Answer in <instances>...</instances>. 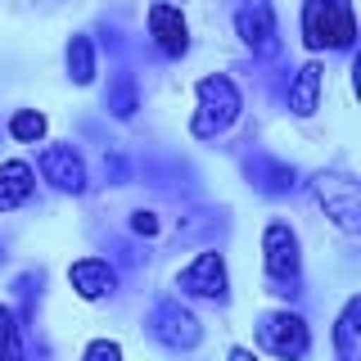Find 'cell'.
<instances>
[{
	"instance_id": "cell-1",
	"label": "cell",
	"mask_w": 361,
	"mask_h": 361,
	"mask_svg": "<svg viewBox=\"0 0 361 361\" xmlns=\"http://www.w3.org/2000/svg\"><path fill=\"white\" fill-rule=\"evenodd\" d=\"M244 118V90L231 73H208L195 82V113H190V135L195 140H221L240 127Z\"/></svg>"
},
{
	"instance_id": "cell-2",
	"label": "cell",
	"mask_w": 361,
	"mask_h": 361,
	"mask_svg": "<svg viewBox=\"0 0 361 361\" xmlns=\"http://www.w3.org/2000/svg\"><path fill=\"white\" fill-rule=\"evenodd\" d=\"M262 276H267V289L285 307L302 298V240L285 217H271L262 226Z\"/></svg>"
},
{
	"instance_id": "cell-3",
	"label": "cell",
	"mask_w": 361,
	"mask_h": 361,
	"mask_svg": "<svg viewBox=\"0 0 361 361\" xmlns=\"http://www.w3.org/2000/svg\"><path fill=\"white\" fill-rule=\"evenodd\" d=\"M298 32H302V45L312 54H353L357 50L353 0H302Z\"/></svg>"
},
{
	"instance_id": "cell-4",
	"label": "cell",
	"mask_w": 361,
	"mask_h": 361,
	"mask_svg": "<svg viewBox=\"0 0 361 361\" xmlns=\"http://www.w3.org/2000/svg\"><path fill=\"white\" fill-rule=\"evenodd\" d=\"M176 293L185 302H208V307H226L231 302V267H226V253L217 244L199 248L185 267L176 271Z\"/></svg>"
},
{
	"instance_id": "cell-5",
	"label": "cell",
	"mask_w": 361,
	"mask_h": 361,
	"mask_svg": "<svg viewBox=\"0 0 361 361\" xmlns=\"http://www.w3.org/2000/svg\"><path fill=\"white\" fill-rule=\"evenodd\" d=\"M257 348L276 361H307L312 357V325L298 307H271L257 316Z\"/></svg>"
},
{
	"instance_id": "cell-6",
	"label": "cell",
	"mask_w": 361,
	"mask_h": 361,
	"mask_svg": "<svg viewBox=\"0 0 361 361\" xmlns=\"http://www.w3.org/2000/svg\"><path fill=\"white\" fill-rule=\"evenodd\" d=\"M145 334L154 338L163 353H195L203 343V321L195 316L185 298H158L145 312Z\"/></svg>"
},
{
	"instance_id": "cell-7",
	"label": "cell",
	"mask_w": 361,
	"mask_h": 361,
	"mask_svg": "<svg viewBox=\"0 0 361 361\" xmlns=\"http://www.w3.org/2000/svg\"><path fill=\"white\" fill-rule=\"evenodd\" d=\"M37 176L54 190V195L82 199L90 190V163L73 140H45L41 154H37Z\"/></svg>"
},
{
	"instance_id": "cell-8",
	"label": "cell",
	"mask_w": 361,
	"mask_h": 361,
	"mask_svg": "<svg viewBox=\"0 0 361 361\" xmlns=\"http://www.w3.org/2000/svg\"><path fill=\"white\" fill-rule=\"evenodd\" d=\"M307 195L312 203L330 217L343 235H357L361 231V208H357V176L353 172H338V167H330V172H316L307 180Z\"/></svg>"
},
{
	"instance_id": "cell-9",
	"label": "cell",
	"mask_w": 361,
	"mask_h": 361,
	"mask_svg": "<svg viewBox=\"0 0 361 361\" xmlns=\"http://www.w3.org/2000/svg\"><path fill=\"white\" fill-rule=\"evenodd\" d=\"M231 27L253 59H276L280 54V18L271 0H240L231 14Z\"/></svg>"
},
{
	"instance_id": "cell-10",
	"label": "cell",
	"mask_w": 361,
	"mask_h": 361,
	"mask_svg": "<svg viewBox=\"0 0 361 361\" xmlns=\"http://www.w3.org/2000/svg\"><path fill=\"white\" fill-rule=\"evenodd\" d=\"M145 32H149V45L158 59L176 63L190 54V23L180 14V5H167V0H154L145 9Z\"/></svg>"
},
{
	"instance_id": "cell-11",
	"label": "cell",
	"mask_w": 361,
	"mask_h": 361,
	"mask_svg": "<svg viewBox=\"0 0 361 361\" xmlns=\"http://www.w3.org/2000/svg\"><path fill=\"white\" fill-rule=\"evenodd\" d=\"M240 167H244V180L257 190V195H267V199H289L293 190L302 185L298 167L285 163V158H276V154H267V149H248L240 158Z\"/></svg>"
},
{
	"instance_id": "cell-12",
	"label": "cell",
	"mask_w": 361,
	"mask_h": 361,
	"mask_svg": "<svg viewBox=\"0 0 361 361\" xmlns=\"http://www.w3.org/2000/svg\"><path fill=\"white\" fill-rule=\"evenodd\" d=\"M68 285H73V293L82 302H109V298H118V289H122V271L113 267L109 257L86 253L68 267Z\"/></svg>"
},
{
	"instance_id": "cell-13",
	"label": "cell",
	"mask_w": 361,
	"mask_h": 361,
	"mask_svg": "<svg viewBox=\"0 0 361 361\" xmlns=\"http://www.w3.org/2000/svg\"><path fill=\"white\" fill-rule=\"evenodd\" d=\"M135 172H140V180L149 190H158V195H195V185H199L195 167L176 154H145L140 163H135Z\"/></svg>"
},
{
	"instance_id": "cell-14",
	"label": "cell",
	"mask_w": 361,
	"mask_h": 361,
	"mask_svg": "<svg viewBox=\"0 0 361 361\" xmlns=\"http://www.w3.org/2000/svg\"><path fill=\"white\" fill-rule=\"evenodd\" d=\"M321 90H325V68H321V59L298 63L285 77V109L293 113V118H312V113L321 109Z\"/></svg>"
},
{
	"instance_id": "cell-15",
	"label": "cell",
	"mask_w": 361,
	"mask_h": 361,
	"mask_svg": "<svg viewBox=\"0 0 361 361\" xmlns=\"http://www.w3.org/2000/svg\"><path fill=\"white\" fill-rule=\"evenodd\" d=\"M37 199V167L27 158H0V217Z\"/></svg>"
},
{
	"instance_id": "cell-16",
	"label": "cell",
	"mask_w": 361,
	"mask_h": 361,
	"mask_svg": "<svg viewBox=\"0 0 361 361\" xmlns=\"http://www.w3.org/2000/svg\"><path fill=\"white\" fill-rule=\"evenodd\" d=\"M99 104H104V113H109L113 122H131L135 113H140V104H145L140 77H135L127 63H118L109 73V86H104V99H99Z\"/></svg>"
},
{
	"instance_id": "cell-17",
	"label": "cell",
	"mask_w": 361,
	"mask_h": 361,
	"mask_svg": "<svg viewBox=\"0 0 361 361\" xmlns=\"http://www.w3.org/2000/svg\"><path fill=\"white\" fill-rule=\"evenodd\" d=\"M226 226H231V212L226 208H190L185 217L176 221V240L208 248V244H217L226 235Z\"/></svg>"
},
{
	"instance_id": "cell-18",
	"label": "cell",
	"mask_w": 361,
	"mask_h": 361,
	"mask_svg": "<svg viewBox=\"0 0 361 361\" xmlns=\"http://www.w3.org/2000/svg\"><path fill=\"white\" fill-rule=\"evenodd\" d=\"M41 293H45V271L32 267V271H18L14 285H9V307H14L18 325L32 334V325H37V307H41Z\"/></svg>"
},
{
	"instance_id": "cell-19",
	"label": "cell",
	"mask_w": 361,
	"mask_h": 361,
	"mask_svg": "<svg viewBox=\"0 0 361 361\" xmlns=\"http://www.w3.org/2000/svg\"><path fill=\"white\" fill-rule=\"evenodd\" d=\"M63 68H68V82L73 86H95L99 77V50L90 41V32H73L63 45Z\"/></svg>"
},
{
	"instance_id": "cell-20",
	"label": "cell",
	"mask_w": 361,
	"mask_h": 361,
	"mask_svg": "<svg viewBox=\"0 0 361 361\" xmlns=\"http://www.w3.org/2000/svg\"><path fill=\"white\" fill-rule=\"evenodd\" d=\"M334 357L338 361H361V298L357 293L334 316Z\"/></svg>"
},
{
	"instance_id": "cell-21",
	"label": "cell",
	"mask_w": 361,
	"mask_h": 361,
	"mask_svg": "<svg viewBox=\"0 0 361 361\" xmlns=\"http://www.w3.org/2000/svg\"><path fill=\"white\" fill-rule=\"evenodd\" d=\"M5 135L18 145H45V135H50V118H45L41 109H14L5 118Z\"/></svg>"
},
{
	"instance_id": "cell-22",
	"label": "cell",
	"mask_w": 361,
	"mask_h": 361,
	"mask_svg": "<svg viewBox=\"0 0 361 361\" xmlns=\"http://www.w3.org/2000/svg\"><path fill=\"white\" fill-rule=\"evenodd\" d=\"M0 361H27V330L9 302H0Z\"/></svg>"
},
{
	"instance_id": "cell-23",
	"label": "cell",
	"mask_w": 361,
	"mask_h": 361,
	"mask_svg": "<svg viewBox=\"0 0 361 361\" xmlns=\"http://www.w3.org/2000/svg\"><path fill=\"white\" fill-rule=\"evenodd\" d=\"M109 262L118 271H140L149 262V253H145L135 240H127V235H109Z\"/></svg>"
},
{
	"instance_id": "cell-24",
	"label": "cell",
	"mask_w": 361,
	"mask_h": 361,
	"mask_svg": "<svg viewBox=\"0 0 361 361\" xmlns=\"http://www.w3.org/2000/svg\"><path fill=\"white\" fill-rule=\"evenodd\" d=\"M99 167H104L109 185H131V180H135V163L118 149V145H104V163H99Z\"/></svg>"
},
{
	"instance_id": "cell-25",
	"label": "cell",
	"mask_w": 361,
	"mask_h": 361,
	"mask_svg": "<svg viewBox=\"0 0 361 361\" xmlns=\"http://www.w3.org/2000/svg\"><path fill=\"white\" fill-rule=\"evenodd\" d=\"M90 41H95V50H109L113 59H122V54H127V32H122L113 18H99L95 32H90Z\"/></svg>"
},
{
	"instance_id": "cell-26",
	"label": "cell",
	"mask_w": 361,
	"mask_h": 361,
	"mask_svg": "<svg viewBox=\"0 0 361 361\" xmlns=\"http://www.w3.org/2000/svg\"><path fill=\"white\" fill-rule=\"evenodd\" d=\"M127 231H131V240H158V235H163V221H158V212H149V208H135L127 217Z\"/></svg>"
},
{
	"instance_id": "cell-27",
	"label": "cell",
	"mask_w": 361,
	"mask_h": 361,
	"mask_svg": "<svg viewBox=\"0 0 361 361\" xmlns=\"http://www.w3.org/2000/svg\"><path fill=\"white\" fill-rule=\"evenodd\" d=\"M77 361H127V348H122L118 338H90Z\"/></svg>"
},
{
	"instance_id": "cell-28",
	"label": "cell",
	"mask_w": 361,
	"mask_h": 361,
	"mask_svg": "<svg viewBox=\"0 0 361 361\" xmlns=\"http://www.w3.org/2000/svg\"><path fill=\"white\" fill-rule=\"evenodd\" d=\"M226 361H262V357H257V353H253V348H244V343H235V348H231V353H226Z\"/></svg>"
},
{
	"instance_id": "cell-29",
	"label": "cell",
	"mask_w": 361,
	"mask_h": 361,
	"mask_svg": "<svg viewBox=\"0 0 361 361\" xmlns=\"http://www.w3.org/2000/svg\"><path fill=\"white\" fill-rule=\"evenodd\" d=\"M5 257H9V253H5V240H0V267H5Z\"/></svg>"
},
{
	"instance_id": "cell-30",
	"label": "cell",
	"mask_w": 361,
	"mask_h": 361,
	"mask_svg": "<svg viewBox=\"0 0 361 361\" xmlns=\"http://www.w3.org/2000/svg\"><path fill=\"white\" fill-rule=\"evenodd\" d=\"M167 5H176V0H167Z\"/></svg>"
},
{
	"instance_id": "cell-31",
	"label": "cell",
	"mask_w": 361,
	"mask_h": 361,
	"mask_svg": "<svg viewBox=\"0 0 361 361\" xmlns=\"http://www.w3.org/2000/svg\"><path fill=\"white\" fill-rule=\"evenodd\" d=\"M0 135H5V127H0Z\"/></svg>"
}]
</instances>
